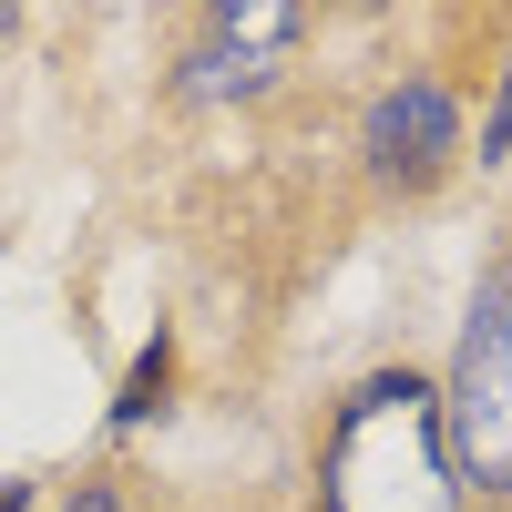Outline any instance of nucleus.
Returning <instances> with one entry per match:
<instances>
[{
	"mask_svg": "<svg viewBox=\"0 0 512 512\" xmlns=\"http://www.w3.org/2000/svg\"><path fill=\"white\" fill-rule=\"evenodd\" d=\"M441 154H451V103H441V82H400V93L369 113V164L420 185Z\"/></svg>",
	"mask_w": 512,
	"mask_h": 512,
	"instance_id": "nucleus-4",
	"label": "nucleus"
},
{
	"mask_svg": "<svg viewBox=\"0 0 512 512\" xmlns=\"http://www.w3.org/2000/svg\"><path fill=\"white\" fill-rule=\"evenodd\" d=\"M328 512H451V441L420 379H369L328 441Z\"/></svg>",
	"mask_w": 512,
	"mask_h": 512,
	"instance_id": "nucleus-1",
	"label": "nucleus"
},
{
	"mask_svg": "<svg viewBox=\"0 0 512 512\" xmlns=\"http://www.w3.org/2000/svg\"><path fill=\"white\" fill-rule=\"evenodd\" d=\"M308 31L287 11V0H226L216 11V41L185 52V103H226V93H256V82L277 72V52Z\"/></svg>",
	"mask_w": 512,
	"mask_h": 512,
	"instance_id": "nucleus-3",
	"label": "nucleus"
},
{
	"mask_svg": "<svg viewBox=\"0 0 512 512\" xmlns=\"http://www.w3.org/2000/svg\"><path fill=\"white\" fill-rule=\"evenodd\" d=\"M72 512H113V492H82V502H72Z\"/></svg>",
	"mask_w": 512,
	"mask_h": 512,
	"instance_id": "nucleus-7",
	"label": "nucleus"
},
{
	"mask_svg": "<svg viewBox=\"0 0 512 512\" xmlns=\"http://www.w3.org/2000/svg\"><path fill=\"white\" fill-rule=\"evenodd\" d=\"M441 441L482 492H512V287L472 297L461 369H451V400H441Z\"/></svg>",
	"mask_w": 512,
	"mask_h": 512,
	"instance_id": "nucleus-2",
	"label": "nucleus"
},
{
	"mask_svg": "<svg viewBox=\"0 0 512 512\" xmlns=\"http://www.w3.org/2000/svg\"><path fill=\"white\" fill-rule=\"evenodd\" d=\"M154 390H164V349H144V369H134V390L113 400V420H144V410H154Z\"/></svg>",
	"mask_w": 512,
	"mask_h": 512,
	"instance_id": "nucleus-5",
	"label": "nucleus"
},
{
	"mask_svg": "<svg viewBox=\"0 0 512 512\" xmlns=\"http://www.w3.org/2000/svg\"><path fill=\"white\" fill-rule=\"evenodd\" d=\"M21 502H31V482H0V512H21Z\"/></svg>",
	"mask_w": 512,
	"mask_h": 512,
	"instance_id": "nucleus-6",
	"label": "nucleus"
}]
</instances>
